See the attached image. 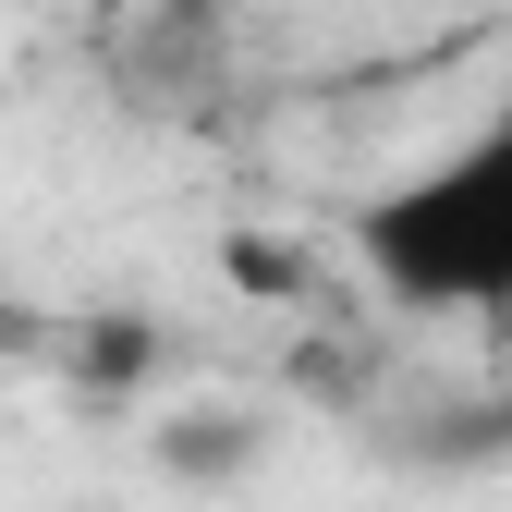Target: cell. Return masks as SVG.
<instances>
[{"label":"cell","mask_w":512,"mask_h":512,"mask_svg":"<svg viewBox=\"0 0 512 512\" xmlns=\"http://www.w3.org/2000/svg\"><path fill=\"white\" fill-rule=\"evenodd\" d=\"M354 256L391 305L427 317H500L512 305V110L476 147L427 159L403 183H378L354 208Z\"/></svg>","instance_id":"obj_1"},{"label":"cell","mask_w":512,"mask_h":512,"mask_svg":"<svg viewBox=\"0 0 512 512\" xmlns=\"http://www.w3.org/2000/svg\"><path fill=\"white\" fill-rule=\"evenodd\" d=\"M500 110H512V98H500Z\"/></svg>","instance_id":"obj_2"}]
</instances>
